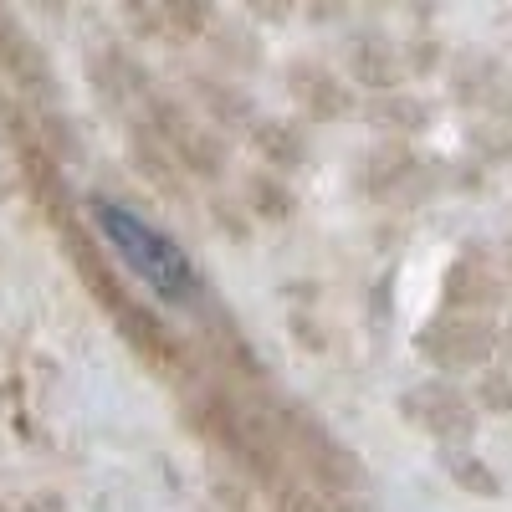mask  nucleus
<instances>
[{"label": "nucleus", "mask_w": 512, "mask_h": 512, "mask_svg": "<svg viewBox=\"0 0 512 512\" xmlns=\"http://www.w3.org/2000/svg\"><path fill=\"white\" fill-rule=\"evenodd\" d=\"M487 405H497V410H512V369L487 379Z\"/></svg>", "instance_id": "4"}, {"label": "nucleus", "mask_w": 512, "mask_h": 512, "mask_svg": "<svg viewBox=\"0 0 512 512\" xmlns=\"http://www.w3.org/2000/svg\"><path fill=\"white\" fill-rule=\"evenodd\" d=\"M487 349H492V333H487V328H477V323H456V328H446V333L436 338V354H441L446 364L482 359Z\"/></svg>", "instance_id": "3"}, {"label": "nucleus", "mask_w": 512, "mask_h": 512, "mask_svg": "<svg viewBox=\"0 0 512 512\" xmlns=\"http://www.w3.org/2000/svg\"><path fill=\"white\" fill-rule=\"evenodd\" d=\"M93 221H98L108 251L159 297V303L185 308V303H195V297H200V272H195V262L185 256V246L175 236H164L149 216H139L134 205L103 195V200H93Z\"/></svg>", "instance_id": "1"}, {"label": "nucleus", "mask_w": 512, "mask_h": 512, "mask_svg": "<svg viewBox=\"0 0 512 512\" xmlns=\"http://www.w3.org/2000/svg\"><path fill=\"white\" fill-rule=\"evenodd\" d=\"M410 405H415V415L431 425V431H466V425H472V415H466V400L451 395V390H420Z\"/></svg>", "instance_id": "2"}]
</instances>
